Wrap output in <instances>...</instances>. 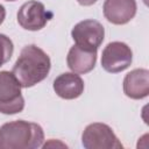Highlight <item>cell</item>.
Wrapping results in <instances>:
<instances>
[{
	"label": "cell",
	"instance_id": "6da1fadb",
	"mask_svg": "<svg viewBox=\"0 0 149 149\" xmlns=\"http://www.w3.org/2000/svg\"><path fill=\"white\" fill-rule=\"evenodd\" d=\"M50 69V57L37 45L29 44L21 50L12 72L21 86L28 88L44 80Z\"/></svg>",
	"mask_w": 149,
	"mask_h": 149
},
{
	"label": "cell",
	"instance_id": "7a4b0ae2",
	"mask_svg": "<svg viewBox=\"0 0 149 149\" xmlns=\"http://www.w3.org/2000/svg\"><path fill=\"white\" fill-rule=\"evenodd\" d=\"M43 142L44 132L38 123L15 120L0 127V149H36Z\"/></svg>",
	"mask_w": 149,
	"mask_h": 149
},
{
	"label": "cell",
	"instance_id": "3957f363",
	"mask_svg": "<svg viewBox=\"0 0 149 149\" xmlns=\"http://www.w3.org/2000/svg\"><path fill=\"white\" fill-rule=\"evenodd\" d=\"M21 84L9 71H0V113L12 115L23 111L24 98Z\"/></svg>",
	"mask_w": 149,
	"mask_h": 149
},
{
	"label": "cell",
	"instance_id": "277c9868",
	"mask_svg": "<svg viewBox=\"0 0 149 149\" xmlns=\"http://www.w3.org/2000/svg\"><path fill=\"white\" fill-rule=\"evenodd\" d=\"M81 144L85 149H122L123 146L113 129L102 122H93L85 127L81 134Z\"/></svg>",
	"mask_w": 149,
	"mask_h": 149
},
{
	"label": "cell",
	"instance_id": "5b68a950",
	"mask_svg": "<svg viewBox=\"0 0 149 149\" xmlns=\"http://www.w3.org/2000/svg\"><path fill=\"white\" fill-rule=\"evenodd\" d=\"M71 36L76 45L97 51L105 38V28L97 20H83L72 28Z\"/></svg>",
	"mask_w": 149,
	"mask_h": 149
},
{
	"label": "cell",
	"instance_id": "8992f818",
	"mask_svg": "<svg viewBox=\"0 0 149 149\" xmlns=\"http://www.w3.org/2000/svg\"><path fill=\"white\" fill-rule=\"evenodd\" d=\"M133 61L132 49L123 42H109L101 55V66L109 73H118L129 68Z\"/></svg>",
	"mask_w": 149,
	"mask_h": 149
},
{
	"label": "cell",
	"instance_id": "52a82bcc",
	"mask_svg": "<svg viewBox=\"0 0 149 149\" xmlns=\"http://www.w3.org/2000/svg\"><path fill=\"white\" fill-rule=\"evenodd\" d=\"M52 13L47 10L44 5L36 0L24 2L17 12V23L26 30L36 31L45 27Z\"/></svg>",
	"mask_w": 149,
	"mask_h": 149
},
{
	"label": "cell",
	"instance_id": "ba28073f",
	"mask_svg": "<svg viewBox=\"0 0 149 149\" xmlns=\"http://www.w3.org/2000/svg\"><path fill=\"white\" fill-rule=\"evenodd\" d=\"M135 0H105L102 12L105 19L113 24H126L136 14Z\"/></svg>",
	"mask_w": 149,
	"mask_h": 149
},
{
	"label": "cell",
	"instance_id": "9c48e42d",
	"mask_svg": "<svg viewBox=\"0 0 149 149\" xmlns=\"http://www.w3.org/2000/svg\"><path fill=\"white\" fill-rule=\"evenodd\" d=\"M55 93L65 100H72L80 97L84 92V80L78 73L64 72L55 78L52 84Z\"/></svg>",
	"mask_w": 149,
	"mask_h": 149
},
{
	"label": "cell",
	"instance_id": "30bf717a",
	"mask_svg": "<svg viewBox=\"0 0 149 149\" xmlns=\"http://www.w3.org/2000/svg\"><path fill=\"white\" fill-rule=\"evenodd\" d=\"M123 93L130 99H143L149 94V71L134 69L125 76Z\"/></svg>",
	"mask_w": 149,
	"mask_h": 149
},
{
	"label": "cell",
	"instance_id": "8fae6325",
	"mask_svg": "<svg viewBox=\"0 0 149 149\" xmlns=\"http://www.w3.org/2000/svg\"><path fill=\"white\" fill-rule=\"evenodd\" d=\"M97 63V51H91L78 45L70 48L66 57L69 69L74 73H87L92 71Z\"/></svg>",
	"mask_w": 149,
	"mask_h": 149
},
{
	"label": "cell",
	"instance_id": "7c38bea8",
	"mask_svg": "<svg viewBox=\"0 0 149 149\" xmlns=\"http://www.w3.org/2000/svg\"><path fill=\"white\" fill-rule=\"evenodd\" d=\"M14 45L12 40L5 34H0V66L6 64L13 56Z\"/></svg>",
	"mask_w": 149,
	"mask_h": 149
},
{
	"label": "cell",
	"instance_id": "4fadbf2b",
	"mask_svg": "<svg viewBox=\"0 0 149 149\" xmlns=\"http://www.w3.org/2000/svg\"><path fill=\"white\" fill-rule=\"evenodd\" d=\"M77 1H78V3L81 5V6H91V5L95 3L98 0H77Z\"/></svg>",
	"mask_w": 149,
	"mask_h": 149
},
{
	"label": "cell",
	"instance_id": "5bb4252c",
	"mask_svg": "<svg viewBox=\"0 0 149 149\" xmlns=\"http://www.w3.org/2000/svg\"><path fill=\"white\" fill-rule=\"evenodd\" d=\"M5 17H6V9H5V7L0 3V24L3 22Z\"/></svg>",
	"mask_w": 149,
	"mask_h": 149
},
{
	"label": "cell",
	"instance_id": "9a60e30c",
	"mask_svg": "<svg viewBox=\"0 0 149 149\" xmlns=\"http://www.w3.org/2000/svg\"><path fill=\"white\" fill-rule=\"evenodd\" d=\"M6 1H16V0H6Z\"/></svg>",
	"mask_w": 149,
	"mask_h": 149
}]
</instances>
